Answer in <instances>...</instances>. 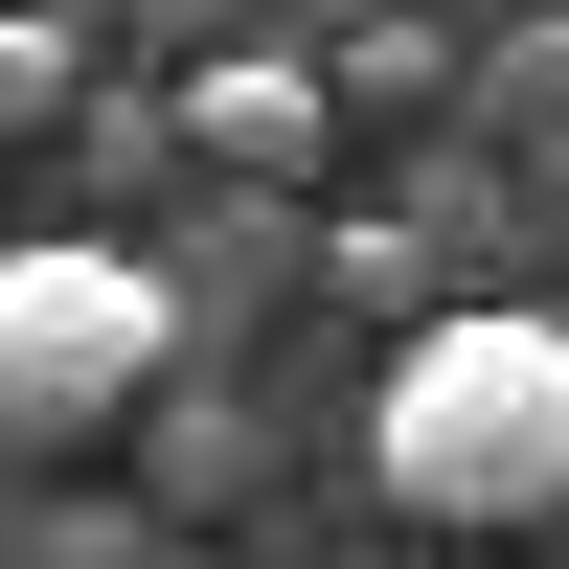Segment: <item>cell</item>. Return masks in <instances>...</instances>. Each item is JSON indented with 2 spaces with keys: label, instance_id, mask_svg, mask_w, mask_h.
<instances>
[{
  "label": "cell",
  "instance_id": "obj_5",
  "mask_svg": "<svg viewBox=\"0 0 569 569\" xmlns=\"http://www.w3.org/2000/svg\"><path fill=\"white\" fill-rule=\"evenodd\" d=\"M433 91H456V23H433V0L342 23V114H433Z\"/></svg>",
  "mask_w": 569,
  "mask_h": 569
},
{
  "label": "cell",
  "instance_id": "obj_7",
  "mask_svg": "<svg viewBox=\"0 0 569 569\" xmlns=\"http://www.w3.org/2000/svg\"><path fill=\"white\" fill-rule=\"evenodd\" d=\"M114 23H137V46H228L251 0H114Z\"/></svg>",
  "mask_w": 569,
  "mask_h": 569
},
{
  "label": "cell",
  "instance_id": "obj_1",
  "mask_svg": "<svg viewBox=\"0 0 569 569\" xmlns=\"http://www.w3.org/2000/svg\"><path fill=\"white\" fill-rule=\"evenodd\" d=\"M365 479H388L433 547L569 525V319H547V297H433L410 365L365 388Z\"/></svg>",
  "mask_w": 569,
  "mask_h": 569
},
{
  "label": "cell",
  "instance_id": "obj_4",
  "mask_svg": "<svg viewBox=\"0 0 569 569\" xmlns=\"http://www.w3.org/2000/svg\"><path fill=\"white\" fill-rule=\"evenodd\" d=\"M69 114H91V23L0 0V137H69Z\"/></svg>",
  "mask_w": 569,
  "mask_h": 569
},
{
  "label": "cell",
  "instance_id": "obj_2",
  "mask_svg": "<svg viewBox=\"0 0 569 569\" xmlns=\"http://www.w3.org/2000/svg\"><path fill=\"white\" fill-rule=\"evenodd\" d=\"M160 365H182L160 251H114V228H23V251H0V456H69V433H114Z\"/></svg>",
  "mask_w": 569,
  "mask_h": 569
},
{
  "label": "cell",
  "instance_id": "obj_6",
  "mask_svg": "<svg viewBox=\"0 0 569 569\" xmlns=\"http://www.w3.org/2000/svg\"><path fill=\"white\" fill-rule=\"evenodd\" d=\"M479 114H569V23H501L479 46Z\"/></svg>",
  "mask_w": 569,
  "mask_h": 569
},
{
  "label": "cell",
  "instance_id": "obj_3",
  "mask_svg": "<svg viewBox=\"0 0 569 569\" xmlns=\"http://www.w3.org/2000/svg\"><path fill=\"white\" fill-rule=\"evenodd\" d=\"M182 160L206 182H251V206H297L319 160H342V69H297V46H182Z\"/></svg>",
  "mask_w": 569,
  "mask_h": 569
},
{
  "label": "cell",
  "instance_id": "obj_8",
  "mask_svg": "<svg viewBox=\"0 0 569 569\" xmlns=\"http://www.w3.org/2000/svg\"><path fill=\"white\" fill-rule=\"evenodd\" d=\"M433 23H501V0H433Z\"/></svg>",
  "mask_w": 569,
  "mask_h": 569
}]
</instances>
